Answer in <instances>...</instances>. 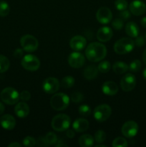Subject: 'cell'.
Returning <instances> with one entry per match:
<instances>
[{"label":"cell","mask_w":146,"mask_h":147,"mask_svg":"<svg viewBox=\"0 0 146 147\" xmlns=\"http://www.w3.org/2000/svg\"><path fill=\"white\" fill-rule=\"evenodd\" d=\"M85 55L87 60L91 62H99L107 55V48L100 42H92L85 50Z\"/></svg>","instance_id":"1"},{"label":"cell","mask_w":146,"mask_h":147,"mask_svg":"<svg viewBox=\"0 0 146 147\" xmlns=\"http://www.w3.org/2000/svg\"><path fill=\"white\" fill-rule=\"evenodd\" d=\"M70 99L67 95L63 93H55L50 99V106L56 111L65 110L70 104Z\"/></svg>","instance_id":"2"},{"label":"cell","mask_w":146,"mask_h":147,"mask_svg":"<svg viewBox=\"0 0 146 147\" xmlns=\"http://www.w3.org/2000/svg\"><path fill=\"white\" fill-rule=\"evenodd\" d=\"M71 124V119L66 114H58L52 120V127L56 131H67Z\"/></svg>","instance_id":"3"},{"label":"cell","mask_w":146,"mask_h":147,"mask_svg":"<svg viewBox=\"0 0 146 147\" xmlns=\"http://www.w3.org/2000/svg\"><path fill=\"white\" fill-rule=\"evenodd\" d=\"M135 46V42L131 38L123 37L117 40L114 45V50L117 54L124 55L130 53L133 50Z\"/></svg>","instance_id":"4"},{"label":"cell","mask_w":146,"mask_h":147,"mask_svg":"<svg viewBox=\"0 0 146 147\" xmlns=\"http://www.w3.org/2000/svg\"><path fill=\"white\" fill-rule=\"evenodd\" d=\"M1 100L8 105H14L18 103L20 99L19 93L14 88L8 87L3 89L0 93Z\"/></svg>","instance_id":"5"},{"label":"cell","mask_w":146,"mask_h":147,"mask_svg":"<svg viewBox=\"0 0 146 147\" xmlns=\"http://www.w3.org/2000/svg\"><path fill=\"white\" fill-rule=\"evenodd\" d=\"M20 45L24 51L32 53L38 48L39 42L34 36L31 34H25L20 39Z\"/></svg>","instance_id":"6"},{"label":"cell","mask_w":146,"mask_h":147,"mask_svg":"<svg viewBox=\"0 0 146 147\" xmlns=\"http://www.w3.org/2000/svg\"><path fill=\"white\" fill-rule=\"evenodd\" d=\"M22 67L29 71H36L40 67V61L37 57L33 55H26L21 61Z\"/></svg>","instance_id":"7"},{"label":"cell","mask_w":146,"mask_h":147,"mask_svg":"<svg viewBox=\"0 0 146 147\" xmlns=\"http://www.w3.org/2000/svg\"><path fill=\"white\" fill-rule=\"evenodd\" d=\"M112 113V109L109 105L101 104L94 109L93 115L96 121L99 122L105 121L110 118Z\"/></svg>","instance_id":"8"},{"label":"cell","mask_w":146,"mask_h":147,"mask_svg":"<svg viewBox=\"0 0 146 147\" xmlns=\"http://www.w3.org/2000/svg\"><path fill=\"white\" fill-rule=\"evenodd\" d=\"M60 87V83L56 78L50 77L46 78L43 82L42 88L45 93L48 94H54L58 91Z\"/></svg>","instance_id":"9"},{"label":"cell","mask_w":146,"mask_h":147,"mask_svg":"<svg viewBox=\"0 0 146 147\" xmlns=\"http://www.w3.org/2000/svg\"><path fill=\"white\" fill-rule=\"evenodd\" d=\"M136 78L134 75L131 73H127L125 75L120 81V87L125 92H129L133 90L136 86Z\"/></svg>","instance_id":"10"},{"label":"cell","mask_w":146,"mask_h":147,"mask_svg":"<svg viewBox=\"0 0 146 147\" xmlns=\"http://www.w3.org/2000/svg\"><path fill=\"white\" fill-rule=\"evenodd\" d=\"M138 132V125L134 121H128L123 124L122 127V134L127 138H133Z\"/></svg>","instance_id":"11"},{"label":"cell","mask_w":146,"mask_h":147,"mask_svg":"<svg viewBox=\"0 0 146 147\" xmlns=\"http://www.w3.org/2000/svg\"><path fill=\"white\" fill-rule=\"evenodd\" d=\"M84 56L78 51L73 52L69 55L68 63L73 68H80L84 65Z\"/></svg>","instance_id":"12"},{"label":"cell","mask_w":146,"mask_h":147,"mask_svg":"<svg viewBox=\"0 0 146 147\" xmlns=\"http://www.w3.org/2000/svg\"><path fill=\"white\" fill-rule=\"evenodd\" d=\"M96 18L97 21L101 24H108L113 19L111 10L105 7H100L96 13Z\"/></svg>","instance_id":"13"},{"label":"cell","mask_w":146,"mask_h":147,"mask_svg":"<svg viewBox=\"0 0 146 147\" xmlns=\"http://www.w3.org/2000/svg\"><path fill=\"white\" fill-rule=\"evenodd\" d=\"M130 11L135 16L143 15L146 11V5L140 0H135L130 4Z\"/></svg>","instance_id":"14"},{"label":"cell","mask_w":146,"mask_h":147,"mask_svg":"<svg viewBox=\"0 0 146 147\" xmlns=\"http://www.w3.org/2000/svg\"><path fill=\"white\" fill-rule=\"evenodd\" d=\"M87 40L83 36L76 35L70 40V47L74 51H81L85 47Z\"/></svg>","instance_id":"15"},{"label":"cell","mask_w":146,"mask_h":147,"mask_svg":"<svg viewBox=\"0 0 146 147\" xmlns=\"http://www.w3.org/2000/svg\"><path fill=\"white\" fill-rule=\"evenodd\" d=\"M113 35V30L109 27H102L97 32V38L101 42H106L111 40Z\"/></svg>","instance_id":"16"},{"label":"cell","mask_w":146,"mask_h":147,"mask_svg":"<svg viewBox=\"0 0 146 147\" xmlns=\"http://www.w3.org/2000/svg\"><path fill=\"white\" fill-rule=\"evenodd\" d=\"M0 123L3 129L10 131L15 127L16 120L11 115L5 114L0 118Z\"/></svg>","instance_id":"17"},{"label":"cell","mask_w":146,"mask_h":147,"mask_svg":"<svg viewBox=\"0 0 146 147\" xmlns=\"http://www.w3.org/2000/svg\"><path fill=\"white\" fill-rule=\"evenodd\" d=\"M118 86L113 81H106L102 86L103 93L107 96H115L118 92Z\"/></svg>","instance_id":"18"},{"label":"cell","mask_w":146,"mask_h":147,"mask_svg":"<svg viewBox=\"0 0 146 147\" xmlns=\"http://www.w3.org/2000/svg\"><path fill=\"white\" fill-rule=\"evenodd\" d=\"M14 113L20 119L27 117L29 113V107L27 103L24 102H19L14 108Z\"/></svg>","instance_id":"19"},{"label":"cell","mask_w":146,"mask_h":147,"mask_svg":"<svg viewBox=\"0 0 146 147\" xmlns=\"http://www.w3.org/2000/svg\"><path fill=\"white\" fill-rule=\"evenodd\" d=\"M88 121L84 119H77L72 124V128L76 132L82 133L84 132L89 129L90 126Z\"/></svg>","instance_id":"20"},{"label":"cell","mask_w":146,"mask_h":147,"mask_svg":"<svg viewBox=\"0 0 146 147\" xmlns=\"http://www.w3.org/2000/svg\"><path fill=\"white\" fill-rule=\"evenodd\" d=\"M98 68L94 65H91L87 66L84 68L83 76H84L85 79L88 80H94V78H97V76H98Z\"/></svg>","instance_id":"21"},{"label":"cell","mask_w":146,"mask_h":147,"mask_svg":"<svg viewBox=\"0 0 146 147\" xmlns=\"http://www.w3.org/2000/svg\"><path fill=\"white\" fill-rule=\"evenodd\" d=\"M125 32L126 34L129 37H136L138 36L140 30L136 23L133 22H129L125 25Z\"/></svg>","instance_id":"22"},{"label":"cell","mask_w":146,"mask_h":147,"mask_svg":"<svg viewBox=\"0 0 146 147\" xmlns=\"http://www.w3.org/2000/svg\"><path fill=\"white\" fill-rule=\"evenodd\" d=\"M94 139L91 135L83 134L79 138V145L82 147H91L94 145Z\"/></svg>","instance_id":"23"},{"label":"cell","mask_w":146,"mask_h":147,"mask_svg":"<svg viewBox=\"0 0 146 147\" xmlns=\"http://www.w3.org/2000/svg\"><path fill=\"white\" fill-rule=\"evenodd\" d=\"M113 70L116 74H123L128 70V65L122 61H117L113 64Z\"/></svg>","instance_id":"24"},{"label":"cell","mask_w":146,"mask_h":147,"mask_svg":"<svg viewBox=\"0 0 146 147\" xmlns=\"http://www.w3.org/2000/svg\"><path fill=\"white\" fill-rule=\"evenodd\" d=\"M10 63L9 59L4 55H0V73H4L9 69Z\"/></svg>","instance_id":"25"},{"label":"cell","mask_w":146,"mask_h":147,"mask_svg":"<svg viewBox=\"0 0 146 147\" xmlns=\"http://www.w3.org/2000/svg\"><path fill=\"white\" fill-rule=\"evenodd\" d=\"M74 82H75V80L72 76H67L63 78L61 81V85L64 88H70L74 86Z\"/></svg>","instance_id":"26"},{"label":"cell","mask_w":146,"mask_h":147,"mask_svg":"<svg viewBox=\"0 0 146 147\" xmlns=\"http://www.w3.org/2000/svg\"><path fill=\"white\" fill-rule=\"evenodd\" d=\"M10 11L9 5L4 1H0V17H6Z\"/></svg>","instance_id":"27"},{"label":"cell","mask_w":146,"mask_h":147,"mask_svg":"<svg viewBox=\"0 0 146 147\" xmlns=\"http://www.w3.org/2000/svg\"><path fill=\"white\" fill-rule=\"evenodd\" d=\"M99 72L102 73H107V72L110 71V68H111V65H110V62L107 60H104L100 63V64L97 66Z\"/></svg>","instance_id":"28"},{"label":"cell","mask_w":146,"mask_h":147,"mask_svg":"<svg viewBox=\"0 0 146 147\" xmlns=\"http://www.w3.org/2000/svg\"><path fill=\"white\" fill-rule=\"evenodd\" d=\"M141 62L139 60H134L130 63V65H128V70H130V71L133 72V73H137L141 68Z\"/></svg>","instance_id":"29"},{"label":"cell","mask_w":146,"mask_h":147,"mask_svg":"<svg viewBox=\"0 0 146 147\" xmlns=\"http://www.w3.org/2000/svg\"><path fill=\"white\" fill-rule=\"evenodd\" d=\"M106 138H107V136H106L105 132L103 131L102 130L97 131L94 134V139L98 144L103 143L106 140Z\"/></svg>","instance_id":"30"},{"label":"cell","mask_w":146,"mask_h":147,"mask_svg":"<svg viewBox=\"0 0 146 147\" xmlns=\"http://www.w3.org/2000/svg\"><path fill=\"white\" fill-rule=\"evenodd\" d=\"M112 145L113 147H127L128 144L125 138L117 137L113 140Z\"/></svg>","instance_id":"31"},{"label":"cell","mask_w":146,"mask_h":147,"mask_svg":"<svg viewBox=\"0 0 146 147\" xmlns=\"http://www.w3.org/2000/svg\"><path fill=\"white\" fill-rule=\"evenodd\" d=\"M45 140L48 145L55 144L57 142V135L53 132H49L45 135Z\"/></svg>","instance_id":"32"},{"label":"cell","mask_w":146,"mask_h":147,"mask_svg":"<svg viewBox=\"0 0 146 147\" xmlns=\"http://www.w3.org/2000/svg\"><path fill=\"white\" fill-rule=\"evenodd\" d=\"M78 111L81 116L87 117V116H90V113H91V109H90V107L88 105L84 104L79 107Z\"/></svg>","instance_id":"33"},{"label":"cell","mask_w":146,"mask_h":147,"mask_svg":"<svg viewBox=\"0 0 146 147\" xmlns=\"http://www.w3.org/2000/svg\"><path fill=\"white\" fill-rule=\"evenodd\" d=\"M127 1L126 0H116L115 1V7L118 11H123V10L127 9Z\"/></svg>","instance_id":"34"},{"label":"cell","mask_w":146,"mask_h":147,"mask_svg":"<svg viewBox=\"0 0 146 147\" xmlns=\"http://www.w3.org/2000/svg\"><path fill=\"white\" fill-rule=\"evenodd\" d=\"M112 27L116 30H120L124 27V22L121 18L115 19L112 22Z\"/></svg>","instance_id":"35"},{"label":"cell","mask_w":146,"mask_h":147,"mask_svg":"<svg viewBox=\"0 0 146 147\" xmlns=\"http://www.w3.org/2000/svg\"><path fill=\"white\" fill-rule=\"evenodd\" d=\"M84 99V97H83V95L80 92L75 91L73 92L71 95V100L72 101H73L75 103H78L82 102Z\"/></svg>","instance_id":"36"},{"label":"cell","mask_w":146,"mask_h":147,"mask_svg":"<svg viewBox=\"0 0 146 147\" xmlns=\"http://www.w3.org/2000/svg\"><path fill=\"white\" fill-rule=\"evenodd\" d=\"M23 144L25 146H34L36 145V139L32 136H26L23 140Z\"/></svg>","instance_id":"37"},{"label":"cell","mask_w":146,"mask_h":147,"mask_svg":"<svg viewBox=\"0 0 146 147\" xmlns=\"http://www.w3.org/2000/svg\"><path fill=\"white\" fill-rule=\"evenodd\" d=\"M20 99L23 100V101H28L30 98H31V94L27 90H23L19 94Z\"/></svg>","instance_id":"38"},{"label":"cell","mask_w":146,"mask_h":147,"mask_svg":"<svg viewBox=\"0 0 146 147\" xmlns=\"http://www.w3.org/2000/svg\"><path fill=\"white\" fill-rule=\"evenodd\" d=\"M36 145L38 146H48L47 142L45 140L44 136H40L37 139H36Z\"/></svg>","instance_id":"39"},{"label":"cell","mask_w":146,"mask_h":147,"mask_svg":"<svg viewBox=\"0 0 146 147\" xmlns=\"http://www.w3.org/2000/svg\"><path fill=\"white\" fill-rule=\"evenodd\" d=\"M135 45L137 47H143L145 45V38L143 36H137L135 37Z\"/></svg>","instance_id":"40"},{"label":"cell","mask_w":146,"mask_h":147,"mask_svg":"<svg viewBox=\"0 0 146 147\" xmlns=\"http://www.w3.org/2000/svg\"><path fill=\"white\" fill-rule=\"evenodd\" d=\"M119 15H120V18H121L123 21H124V20H128V19L130 18V17H131L130 11H127V10L126 9L120 11V13Z\"/></svg>","instance_id":"41"},{"label":"cell","mask_w":146,"mask_h":147,"mask_svg":"<svg viewBox=\"0 0 146 147\" xmlns=\"http://www.w3.org/2000/svg\"><path fill=\"white\" fill-rule=\"evenodd\" d=\"M13 55H14V57L19 59V58H21V57H23V55H24V52H23V50H21V49L17 48L14 50V54Z\"/></svg>","instance_id":"42"},{"label":"cell","mask_w":146,"mask_h":147,"mask_svg":"<svg viewBox=\"0 0 146 147\" xmlns=\"http://www.w3.org/2000/svg\"><path fill=\"white\" fill-rule=\"evenodd\" d=\"M66 135H67V137L70 138V139H72V138H74V136H75V133H74V131L72 130V129H68V130H67V132H66Z\"/></svg>","instance_id":"43"},{"label":"cell","mask_w":146,"mask_h":147,"mask_svg":"<svg viewBox=\"0 0 146 147\" xmlns=\"http://www.w3.org/2000/svg\"><path fill=\"white\" fill-rule=\"evenodd\" d=\"M55 146H67V145L62 140H57V143L55 144Z\"/></svg>","instance_id":"44"},{"label":"cell","mask_w":146,"mask_h":147,"mask_svg":"<svg viewBox=\"0 0 146 147\" xmlns=\"http://www.w3.org/2000/svg\"><path fill=\"white\" fill-rule=\"evenodd\" d=\"M21 145L19 143H18V142H12V143L9 144V147H20Z\"/></svg>","instance_id":"45"},{"label":"cell","mask_w":146,"mask_h":147,"mask_svg":"<svg viewBox=\"0 0 146 147\" xmlns=\"http://www.w3.org/2000/svg\"><path fill=\"white\" fill-rule=\"evenodd\" d=\"M140 23H141V25L143 26V27H145L146 28V17H143V18L141 19V22H140Z\"/></svg>","instance_id":"46"},{"label":"cell","mask_w":146,"mask_h":147,"mask_svg":"<svg viewBox=\"0 0 146 147\" xmlns=\"http://www.w3.org/2000/svg\"><path fill=\"white\" fill-rule=\"evenodd\" d=\"M4 110H5V107H4V104L0 102V115H1L3 113H4Z\"/></svg>","instance_id":"47"},{"label":"cell","mask_w":146,"mask_h":147,"mask_svg":"<svg viewBox=\"0 0 146 147\" xmlns=\"http://www.w3.org/2000/svg\"><path fill=\"white\" fill-rule=\"evenodd\" d=\"M143 62H144L145 64L146 65V49L144 50V51H143Z\"/></svg>","instance_id":"48"},{"label":"cell","mask_w":146,"mask_h":147,"mask_svg":"<svg viewBox=\"0 0 146 147\" xmlns=\"http://www.w3.org/2000/svg\"><path fill=\"white\" fill-rule=\"evenodd\" d=\"M143 78H145V80H146V68H145L144 70H143Z\"/></svg>","instance_id":"49"},{"label":"cell","mask_w":146,"mask_h":147,"mask_svg":"<svg viewBox=\"0 0 146 147\" xmlns=\"http://www.w3.org/2000/svg\"><path fill=\"white\" fill-rule=\"evenodd\" d=\"M95 147H106L105 145H103V144H97L96 145Z\"/></svg>","instance_id":"50"},{"label":"cell","mask_w":146,"mask_h":147,"mask_svg":"<svg viewBox=\"0 0 146 147\" xmlns=\"http://www.w3.org/2000/svg\"><path fill=\"white\" fill-rule=\"evenodd\" d=\"M145 40H146V34H145Z\"/></svg>","instance_id":"51"}]
</instances>
